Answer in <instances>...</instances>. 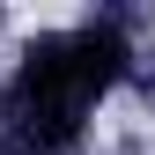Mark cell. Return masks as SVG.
I'll use <instances>...</instances> for the list:
<instances>
[]
</instances>
